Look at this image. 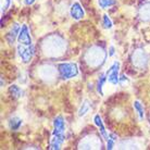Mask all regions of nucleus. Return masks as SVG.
Listing matches in <instances>:
<instances>
[{
    "instance_id": "10",
    "label": "nucleus",
    "mask_w": 150,
    "mask_h": 150,
    "mask_svg": "<svg viewBox=\"0 0 150 150\" xmlns=\"http://www.w3.org/2000/svg\"><path fill=\"white\" fill-rule=\"evenodd\" d=\"M94 122H95V124L97 125V127L99 128V131H100V133H101V135L103 136L105 140H108V139H109V134H108L107 131H105L103 122H102L101 117H100L99 114H96V115L94 116Z\"/></svg>"
},
{
    "instance_id": "9",
    "label": "nucleus",
    "mask_w": 150,
    "mask_h": 150,
    "mask_svg": "<svg viewBox=\"0 0 150 150\" xmlns=\"http://www.w3.org/2000/svg\"><path fill=\"white\" fill-rule=\"evenodd\" d=\"M64 134L60 135H53L50 142V149H61V147L64 143Z\"/></svg>"
},
{
    "instance_id": "20",
    "label": "nucleus",
    "mask_w": 150,
    "mask_h": 150,
    "mask_svg": "<svg viewBox=\"0 0 150 150\" xmlns=\"http://www.w3.org/2000/svg\"><path fill=\"white\" fill-rule=\"evenodd\" d=\"M116 142V137L114 134H110L109 139L107 140V149H113L114 147V143Z\"/></svg>"
},
{
    "instance_id": "23",
    "label": "nucleus",
    "mask_w": 150,
    "mask_h": 150,
    "mask_svg": "<svg viewBox=\"0 0 150 150\" xmlns=\"http://www.w3.org/2000/svg\"><path fill=\"white\" fill-rule=\"evenodd\" d=\"M109 56L110 57L114 56V47H112V46L109 48Z\"/></svg>"
},
{
    "instance_id": "14",
    "label": "nucleus",
    "mask_w": 150,
    "mask_h": 150,
    "mask_svg": "<svg viewBox=\"0 0 150 150\" xmlns=\"http://www.w3.org/2000/svg\"><path fill=\"white\" fill-rule=\"evenodd\" d=\"M105 82H107V75H105V74L99 75V77H98V82H97V91L100 96H103L102 87H103V85H105Z\"/></svg>"
},
{
    "instance_id": "18",
    "label": "nucleus",
    "mask_w": 150,
    "mask_h": 150,
    "mask_svg": "<svg viewBox=\"0 0 150 150\" xmlns=\"http://www.w3.org/2000/svg\"><path fill=\"white\" fill-rule=\"evenodd\" d=\"M102 25L105 27V30H110V28H112L113 26V23L111 21V19L109 18V15L108 14H103L102 16Z\"/></svg>"
},
{
    "instance_id": "19",
    "label": "nucleus",
    "mask_w": 150,
    "mask_h": 150,
    "mask_svg": "<svg viewBox=\"0 0 150 150\" xmlns=\"http://www.w3.org/2000/svg\"><path fill=\"white\" fill-rule=\"evenodd\" d=\"M98 4L101 9H107L115 4V0H98Z\"/></svg>"
},
{
    "instance_id": "1",
    "label": "nucleus",
    "mask_w": 150,
    "mask_h": 150,
    "mask_svg": "<svg viewBox=\"0 0 150 150\" xmlns=\"http://www.w3.org/2000/svg\"><path fill=\"white\" fill-rule=\"evenodd\" d=\"M58 71L62 79H69L72 77H75L79 74V68L76 63L72 62H65V63H60L58 65Z\"/></svg>"
},
{
    "instance_id": "21",
    "label": "nucleus",
    "mask_w": 150,
    "mask_h": 150,
    "mask_svg": "<svg viewBox=\"0 0 150 150\" xmlns=\"http://www.w3.org/2000/svg\"><path fill=\"white\" fill-rule=\"evenodd\" d=\"M128 83V79L127 77L125 76V75H121V77H120V81H119V84H120L121 86H124V84H127Z\"/></svg>"
},
{
    "instance_id": "8",
    "label": "nucleus",
    "mask_w": 150,
    "mask_h": 150,
    "mask_svg": "<svg viewBox=\"0 0 150 150\" xmlns=\"http://www.w3.org/2000/svg\"><path fill=\"white\" fill-rule=\"evenodd\" d=\"M65 131V122L61 115H58L53 120V135H60L64 134Z\"/></svg>"
},
{
    "instance_id": "5",
    "label": "nucleus",
    "mask_w": 150,
    "mask_h": 150,
    "mask_svg": "<svg viewBox=\"0 0 150 150\" xmlns=\"http://www.w3.org/2000/svg\"><path fill=\"white\" fill-rule=\"evenodd\" d=\"M148 62V57L144 50H136L133 53V64L137 68H145Z\"/></svg>"
},
{
    "instance_id": "2",
    "label": "nucleus",
    "mask_w": 150,
    "mask_h": 150,
    "mask_svg": "<svg viewBox=\"0 0 150 150\" xmlns=\"http://www.w3.org/2000/svg\"><path fill=\"white\" fill-rule=\"evenodd\" d=\"M86 59L87 62L91 65L101 64L103 62V59H105V52H103V50L99 48H93L87 52Z\"/></svg>"
},
{
    "instance_id": "12",
    "label": "nucleus",
    "mask_w": 150,
    "mask_h": 150,
    "mask_svg": "<svg viewBox=\"0 0 150 150\" xmlns=\"http://www.w3.org/2000/svg\"><path fill=\"white\" fill-rule=\"evenodd\" d=\"M22 123V119H20L18 116H14V117H12L11 120L9 121V127L11 128L12 131H18L21 127Z\"/></svg>"
},
{
    "instance_id": "17",
    "label": "nucleus",
    "mask_w": 150,
    "mask_h": 150,
    "mask_svg": "<svg viewBox=\"0 0 150 150\" xmlns=\"http://www.w3.org/2000/svg\"><path fill=\"white\" fill-rule=\"evenodd\" d=\"M140 15L144 20H150V4H146L140 10Z\"/></svg>"
},
{
    "instance_id": "16",
    "label": "nucleus",
    "mask_w": 150,
    "mask_h": 150,
    "mask_svg": "<svg viewBox=\"0 0 150 150\" xmlns=\"http://www.w3.org/2000/svg\"><path fill=\"white\" fill-rule=\"evenodd\" d=\"M9 91H10V94H11L12 96H13V97H15V98H21V97H22L23 91H22V89L18 86V85H12V86H10V88H9Z\"/></svg>"
},
{
    "instance_id": "4",
    "label": "nucleus",
    "mask_w": 150,
    "mask_h": 150,
    "mask_svg": "<svg viewBox=\"0 0 150 150\" xmlns=\"http://www.w3.org/2000/svg\"><path fill=\"white\" fill-rule=\"evenodd\" d=\"M119 70H120V63L119 62H114V63L110 67V69L107 71L105 75H107V81L112 84V85H116L119 84L120 77H119Z\"/></svg>"
},
{
    "instance_id": "13",
    "label": "nucleus",
    "mask_w": 150,
    "mask_h": 150,
    "mask_svg": "<svg viewBox=\"0 0 150 150\" xmlns=\"http://www.w3.org/2000/svg\"><path fill=\"white\" fill-rule=\"evenodd\" d=\"M90 107H91V105H90V101H89V100H87V99H85V100L83 101L82 105H81V107H79V116L86 115L87 113H88V111L90 110Z\"/></svg>"
},
{
    "instance_id": "22",
    "label": "nucleus",
    "mask_w": 150,
    "mask_h": 150,
    "mask_svg": "<svg viewBox=\"0 0 150 150\" xmlns=\"http://www.w3.org/2000/svg\"><path fill=\"white\" fill-rule=\"evenodd\" d=\"M36 1V0H24V4H26V6H30V4H33Z\"/></svg>"
},
{
    "instance_id": "3",
    "label": "nucleus",
    "mask_w": 150,
    "mask_h": 150,
    "mask_svg": "<svg viewBox=\"0 0 150 150\" xmlns=\"http://www.w3.org/2000/svg\"><path fill=\"white\" fill-rule=\"evenodd\" d=\"M18 52H19L21 60L24 63H28L33 59V56H34V47H33V45L26 46L19 44V46H18Z\"/></svg>"
},
{
    "instance_id": "7",
    "label": "nucleus",
    "mask_w": 150,
    "mask_h": 150,
    "mask_svg": "<svg viewBox=\"0 0 150 150\" xmlns=\"http://www.w3.org/2000/svg\"><path fill=\"white\" fill-rule=\"evenodd\" d=\"M70 14H71L72 19L81 20L85 16V11H84V9H83V7L81 6L79 2H74V4L71 6Z\"/></svg>"
},
{
    "instance_id": "6",
    "label": "nucleus",
    "mask_w": 150,
    "mask_h": 150,
    "mask_svg": "<svg viewBox=\"0 0 150 150\" xmlns=\"http://www.w3.org/2000/svg\"><path fill=\"white\" fill-rule=\"evenodd\" d=\"M18 41L21 45H32V38H30V32H28V28H27L26 25H22V27H21L20 34L18 36Z\"/></svg>"
},
{
    "instance_id": "15",
    "label": "nucleus",
    "mask_w": 150,
    "mask_h": 150,
    "mask_svg": "<svg viewBox=\"0 0 150 150\" xmlns=\"http://www.w3.org/2000/svg\"><path fill=\"white\" fill-rule=\"evenodd\" d=\"M134 108H135L136 112H137V114H138L139 120L143 121L144 117H145V112H144L143 105H142V103H140L139 101H137V100H136V101L134 102Z\"/></svg>"
},
{
    "instance_id": "11",
    "label": "nucleus",
    "mask_w": 150,
    "mask_h": 150,
    "mask_svg": "<svg viewBox=\"0 0 150 150\" xmlns=\"http://www.w3.org/2000/svg\"><path fill=\"white\" fill-rule=\"evenodd\" d=\"M20 30H21V27H20V25L18 23H15V24L12 25L11 30H10L7 35V40L9 41L10 44H13V41L15 40V38H18V36H19V34H20Z\"/></svg>"
}]
</instances>
